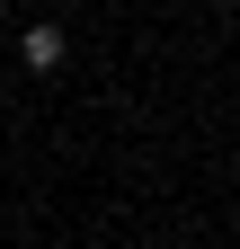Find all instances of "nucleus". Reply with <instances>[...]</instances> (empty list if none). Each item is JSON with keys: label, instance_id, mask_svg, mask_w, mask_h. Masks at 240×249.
Masks as SVG:
<instances>
[{"label": "nucleus", "instance_id": "f257e3e1", "mask_svg": "<svg viewBox=\"0 0 240 249\" xmlns=\"http://www.w3.org/2000/svg\"><path fill=\"white\" fill-rule=\"evenodd\" d=\"M18 53H27V71H63V27H27Z\"/></svg>", "mask_w": 240, "mask_h": 249}]
</instances>
